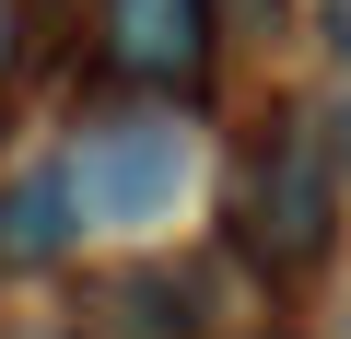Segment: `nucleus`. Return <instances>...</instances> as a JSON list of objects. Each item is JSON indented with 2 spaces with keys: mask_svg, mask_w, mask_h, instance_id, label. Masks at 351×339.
Segmentation results:
<instances>
[{
  "mask_svg": "<svg viewBox=\"0 0 351 339\" xmlns=\"http://www.w3.org/2000/svg\"><path fill=\"white\" fill-rule=\"evenodd\" d=\"M94 327L106 339H188V292L164 269H106L94 281Z\"/></svg>",
  "mask_w": 351,
  "mask_h": 339,
  "instance_id": "obj_5",
  "label": "nucleus"
},
{
  "mask_svg": "<svg viewBox=\"0 0 351 339\" xmlns=\"http://www.w3.org/2000/svg\"><path fill=\"white\" fill-rule=\"evenodd\" d=\"M211 0H106V59L141 71V82H188L211 59Z\"/></svg>",
  "mask_w": 351,
  "mask_h": 339,
  "instance_id": "obj_3",
  "label": "nucleus"
},
{
  "mask_svg": "<svg viewBox=\"0 0 351 339\" xmlns=\"http://www.w3.org/2000/svg\"><path fill=\"white\" fill-rule=\"evenodd\" d=\"M71 234H82L71 176H12V188H0V269H47Z\"/></svg>",
  "mask_w": 351,
  "mask_h": 339,
  "instance_id": "obj_4",
  "label": "nucleus"
},
{
  "mask_svg": "<svg viewBox=\"0 0 351 339\" xmlns=\"http://www.w3.org/2000/svg\"><path fill=\"white\" fill-rule=\"evenodd\" d=\"M0 59H12V12H0Z\"/></svg>",
  "mask_w": 351,
  "mask_h": 339,
  "instance_id": "obj_6",
  "label": "nucleus"
},
{
  "mask_svg": "<svg viewBox=\"0 0 351 339\" xmlns=\"http://www.w3.org/2000/svg\"><path fill=\"white\" fill-rule=\"evenodd\" d=\"M339 246V164L316 140H269L258 176H246V258L269 269H316Z\"/></svg>",
  "mask_w": 351,
  "mask_h": 339,
  "instance_id": "obj_2",
  "label": "nucleus"
},
{
  "mask_svg": "<svg viewBox=\"0 0 351 339\" xmlns=\"http://www.w3.org/2000/svg\"><path fill=\"white\" fill-rule=\"evenodd\" d=\"M176 188H188V129H164V117H129V129H94L82 164H71V199L82 223L106 234H141L176 211Z\"/></svg>",
  "mask_w": 351,
  "mask_h": 339,
  "instance_id": "obj_1",
  "label": "nucleus"
},
{
  "mask_svg": "<svg viewBox=\"0 0 351 339\" xmlns=\"http://www.w3.org/2000/svg\"><path fill=\"white\" fill-rule=\"evenodd\" d=\"M339 152H351V105H339Z\"/></svg>",
  "mask_w": 351,
  "mask_h": 339,
  "instance_id": "obj_7",
  "label": "nucleus"
}]
</instances>
